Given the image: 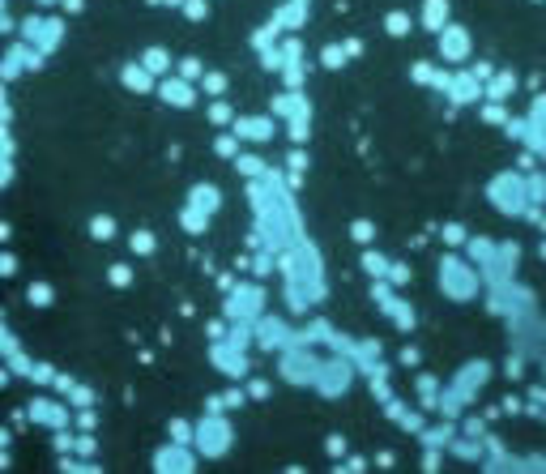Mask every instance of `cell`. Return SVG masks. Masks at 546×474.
Here are the masks:
<instances>
[{
  "mask_svg": "<svg viewBox=\"0 0 546 474\" xmlns=\"http://www.w3.org/2000/svg\"><path fill=\"white\" fill-rule=\"evenodd\" d=\"M133 248H141V252H150V248H154V240H150V235H137V240H133Z\"/></svg>",
  "mask_w": 546,
  "mask_h": 474,
  "instance_id": "obj_1",
  "label": "cell"
}]
</instances>
